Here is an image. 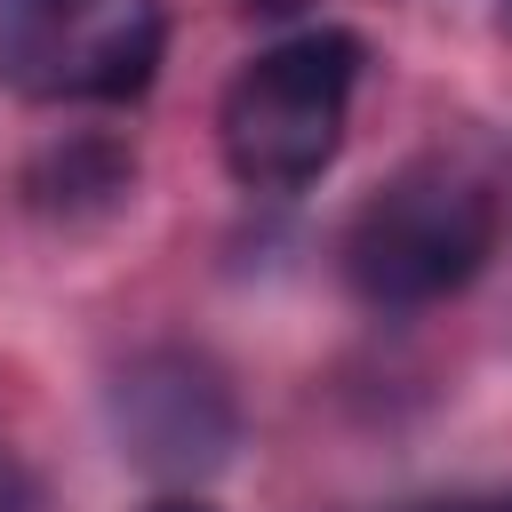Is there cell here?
<instances>
[{"mask_svg":"<svg viewBox=\"0 0 512 512\" xmlns=\"http://www.w3.org/2000/svg\"><path fill=\"white\" fill-rule=\"evenodd\" d=\"M368 48L344 24H312L264 56H248L216 104V144L232 184L248 192H304L336 144H344V112L360 88Z\"/></svg>","mask_w":512,"mask_h":512,"instance_id":"obj_1","label":"cell"},{"mask_svg":"<svg viewBox=\"0 0 512 512\" xmlns=\"http://www.w3.org/2000/svg\"><path fill=\"white\" fill-rule=\"evenodd\" d=\"M496 248V200L480 176L448 160H416L384 176L344 224V280L376 312H424L456 296Z\"/></svg>","mask_w":512,"mask_h":512,"instance_id":"obj_2","label":"cell"},{"mask_svg":"<svg viewBox=\"0 0 512 512\" xmlns=\"http://www.w3.org/2000/svg\"><path fill=\"white\" fill-rule=\"evenodd\" d=\"M168 48L160 0H0V80L48 104H128Z\"/></svg>","mask_w":512,"mask_h":512,"instance_id":"obj_3","label":"cell"},{"mask_svg":"<svg viewBox=\"0 0 512 512\" xmlns=\"http://www.w3.org/2000/svg\"><path fill=\"white\" fill-rule=\"evenodd\" d=\"M104 416H112V440L128 448V464H144L160 480H200L240 440V408H232L224 376L192 352H136L112 376Z\"/></svg>","mask_w":512,"mask_h":512,"instance_id":"obj_4","label":"cell"},{"mask_svg":"<svg viewBox=\"0 0 512 512\" xmlns=\"http://www.w3.org/2000/svg\"><path fill=\"white\" fill-rule=\"evenodd\" d=\"M136 184V160L112 144V136H64L56 152H40L32 160V176H24V192H32V208H48V216H88V208H120V192Z\"/></svg>","mask_w":512,"mask_h":512,"instance_id":"obj_5","label":"cell"},{"mask_svg":"<svg viewBox=\"0 0 512 512\" xmlns=\"http://www.w3.org/2000/svg\"><path fill=\"white\" fill-rule=\"evenodd\" d=\"M0 512H32V472L8 440H0Z\"/></svg>","mask_w":512,"mask_h":512,"instance_id":"obj_6","label":"cell"},{"mask_svg":"<svg viewBox=\"0 0 512 512\" xmlns=\"http://www.w3.org/2000/svg\"><path fill=\"white\" fill-rule=\"evenodd\" d=\"M424 512H512V496H456V504H424Z\"/></svg>","mask_w":512,"mask_h":512,"instance_id":"obj_7","label":"cell"},{"mask_svg":"<svg viewBox=\"0 0 512 512\" xmlns=\"http://www.w3.org/2000/svg\"><path fill=\"white\" fill-rule=\"evenodd\" d=\"M248 8H272V16H288V8H304V0H248Z\"/></svg>","mask_w":512,"mask_h":512,"instance_id":"obj_8","label":"cell"},{"mask_svg":"<svg viewBox=\"0 0 512 512\" xmlns=\"http://www.w3.org/2000/svg\"><path fill=\"white\" fill-rule=\"evenodd\" d=\"M152 512H208V504H192V496H176V504H152Z\"/></svg>","mask_w":512,"mask_h":512,"instance_id":"obj_9","label":"cell"},{"mask_svg":"<svg viewBox=\"0 0 512 512\" xmlns=\"http://www.w3.org/2000/svg\"><path fill=\"white\" fill-rule=\"evenodd\" d=\"M504 16H512V0H504Z\"/></svg>","mask_w":512,"mask_h":512,"instance_id":"obj_10","label":"cell"}]
</instances>
